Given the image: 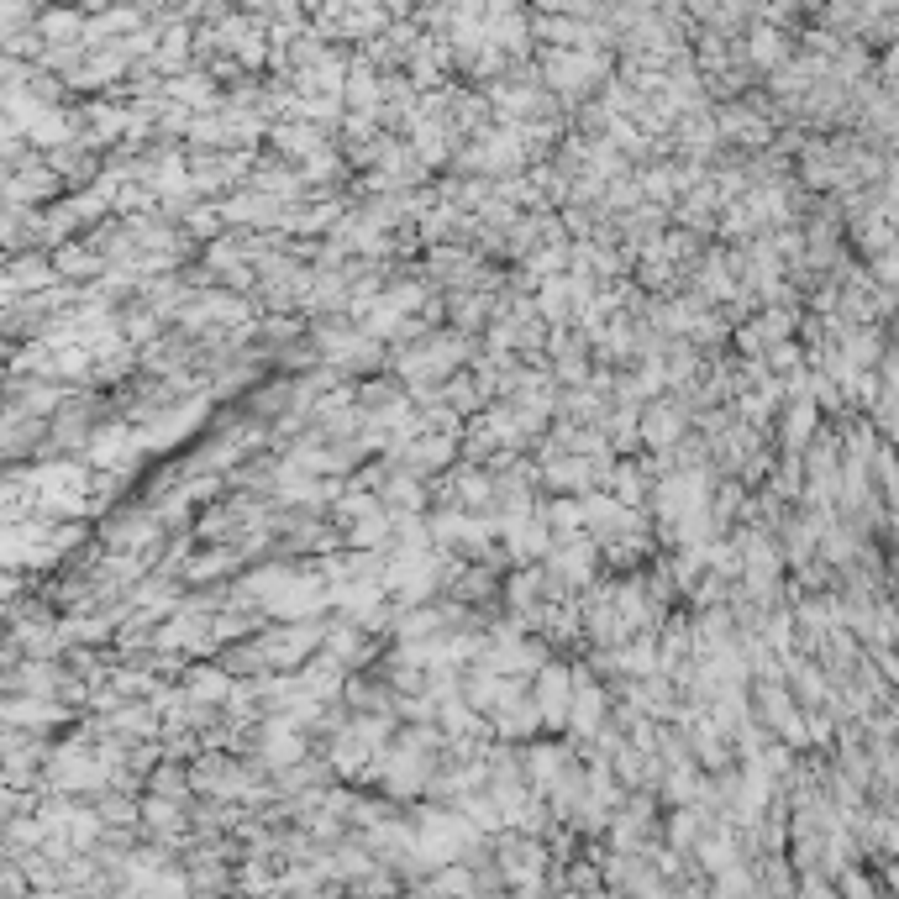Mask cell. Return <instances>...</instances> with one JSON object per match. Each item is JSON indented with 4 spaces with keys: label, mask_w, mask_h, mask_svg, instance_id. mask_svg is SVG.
I'll return each mask as SVG.
<instances>
[{
    "label": "cell",
    "mask_w": 899,
    "mask_h": 899,
    "mask_svg": "<svg viewBox=\"0 0 899 899\" xmlns=\"http://www.w3.org/2000/svg\"><path fill=\"white\" fill-rule=\"evenodd\" d=\"M537 710L547 715V721H563V715H568V679L558 668H542V700H537Z\"/></svg>",
    "instance_id": "1"
},
{
    "label": "cell",
    "mask_w": 899,
    "mask_h": 899,
    "mask_svg": "<svg viewBox=\"0 0 899 899\" xmlns=\"http://www.w3.org/2000/svg\"><path fill=\"white\" fill-rule=\"evenodd\" d=\"M568 305H574V284L553 279V284H547V290H542V311H547V316H558V311L568 316Z\"/></svg>",
    "instance_id": "2"
},
{
    "label": "cell",
    "mask_w": 899,
    "mask_h": 899,
    "mask_svg": "<svg viewBox=\"0 0 899 899\" xmlns=\"http://www.w3.org/2000/svg\"><path fill=\"white\" fill-rule=\"evenodd\" d=\"M673 437H679V416H673V411H652L647 442H673Z\"/></svg>",
    "instance_id": "3"
},
{
    "label": "cell",
    "mask_w": 899,
    "mask_h": 899,
    "mask_svg": "<svg viewBox=\"0 0 899 899\" xmlns=\"http://www.w3.org/2000/svg\"><path fill=\"white\" fill-rule=\"evenodd\" d=\"M752 53H758L763 64H768V58H773V64H779V58H784V37H768V32H758V37H752Z\"/></svg>",
    "instance_id": "4"
}]
</instances>
